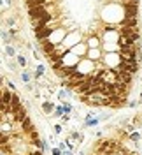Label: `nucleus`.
<instances>
[{
    "label": "nucleus",
    "instance_id": "f257e3e1",
    "mask_svg": "<svg viewBox=\"0 0 142 155\" xmlns=\"http://www.w3.org/2000/svg\"><path fill=\"white\" fill-rule=\"evenodd\" d=\"M104 62L109 69H116L121 64V55H119V53H107L104 57Z\"/></svg>",
    "mask_w": 142,
    "mask_h": 155
},
{
    "label": "nucleus",
    "instance_id": "f03ea898",
    "mask_svg": "<svg viewBox=\"0 0 142 155\" xmlns=\"http://www.w3.org/2000/svg\"><path fill=\"white\" fill-rule=\"evenodd\" d=\"M76 69L81 72V74H84V76H88L91 71H95L93 69V60H90V58H84V60H81V62H77Z\"/></svg>",
    "mask_w": 142,
    "mask_h": 155
},
{
    "label": "nucleus",
    "instance_id": "7ed1b4c3",
    "mask_svg": "<svg viewBox=\"0 0 142 155\" xmlns=\"http://www.w3.org/2000/svg\"><path fill=\"white\" fill-rule=\"evenodd\" d=\"M53 32H55V28H51V25H47V27H42V28L35 30V37H37L39 41H44V39L51 37Z\"/></svg>",
    "mask_w": 142,
    "mask_h": 155
},
{
    "label": "nucleus",
    "instance_id": "20e7f679",
    "mask_svg": "<svg viewBox=\"0 0 142 155\" xmlns=\"http://www.w3.org/2000/svg\"><path fill=\"white\" fill-rule=\"evenodd\" d=\"M46 5H37V7H32V9H28V16L30 19H40L44 14H46Z\"/></svg>",
    "mask_w": 142,
    "mask_h": 155
},
{
    "label": "nucleus",
    "instance_id": "39448f33",
    "mask_svg": "<svg viewBox=\"0 0 142 155\" xmlns=\"http://www.w3.org/2000/svg\"><path fill=\"white\" fill-rule=\"evenodd\" d=\"M70 51H72V53H74V55H77V53H79V55H88V51H90V48H88V44H76V46H74V48H70Z\"/></svg>",
    "mask_w": 142,
    "mask_h": 155
},
{
    "label": "nucleus",
    "instance_id": "423d86ee",
    "mask_svg": "<svg viewBox=\"0 0 142 155\" xmlns=\"http://www.w3.org/2000/svg\"><path fill=\"white\" fill-rule=\"evenodd\" d=\"M21 107H23V104H21L19 97L14 94V95H12V101H11V109H12V115H16V113H18Z\"/></svg>",
    "mask_w": 142,
    "mask_h": 155
},
{
    "label": "nucleus",
    "instance_id": "0eeeda50",
    "mask_svg": "<svg viewBox=\"0 0 142 155\" xmlns=\"http://www.w3.org/2000/svg\"><path fill=\"white\" fill-rule=\"evenodd\" d=\"M19 129H21V132H27V134H30V132H32V130H33V125H32V120H30L28 116H27V118H25V120H23V122H21V124H19Z\"/></svg>",
    "mask_w": 142,
    "mask_h": 155
},
{
    "label": "nucleus",
    "instance_id": "6e6552de",
    "mask_svg": "<svg viewBox=\"0 0 142 155\" xmlns=\"http://www.w3.org/2000/svg\"><path fill=\"white\" fill-rule=\"evenodd\" d=\"M12 95H14V94H11L9 90L4 87V88H2V104H11V101H12Z\"/></svg>",
    "mask_w": 142,
    "mask_h": 155
},
{
    "label": "nucleus",
    "instance_id": "1a4fd4ad",
    "mask_svg": "<svg viewBox=\"0 0 142 155\" xmlns=\"http://www.w3.org/2000/svg\"><path fill=\"white\" fill-rule=\"evenodd\" d=\"M86 58H90V60H93V62H95V60H98V58H100V49H98V48H90Z\"/></svg>",
    "mask_w": 142,
    "mask_h": 155
},
{
    "label": "nucleus",
    "instance_id": "9d476101",
    "mask_svg": "<svg viewBox=\"0 0 142 155\" xmlns=\"http://www.w3.org/2000/svg\"><path fill=\"white\" fill-rule=\"evenodd\" d=\"M27 116H28V115H27V109H25V107H21V109H19L18 113L14 115V120H16L18 124H21V122H23V120H25Z\"/></svg>",
    "mask_w": 142,
    "mask_h": 155
},
{
    "label": "nucleus",
    "instance_id": "9b49d317",
    "mask_svg": "<svg viewBox=\"0 0 142 155\" xmlns=\"http://www.w3.org/2000/svg\"><path fill=\"white\" fill-rule=\"evenodd\" d=\"M86 44H88V48H98V46H100V41H98L96 35H91V37L88 39Z\"/></svg>",
    "mask_w": 142,
    "mask_h": 155
},
{
    "label": "nucleus",
    "instance_id": "f8f14e48",
    "mask_svg": "<svg viewBox=\"0 0 142 155\" xmlns=\"http://www.w3.org/2000/svg\"><path fill=\"white\" fill-rule=\"evenodd\" d=\"M5 55H7V57H16V51H14V48H12V46H11V44H7V46H5Z\"/></svg>",
    "mask_w": 142,
    "mask_h": 155
},
{
    "label": "nucleus",
    "instance_id": "ddd939ff",
    "mask_svg": "<svg viewBox=\"0 0 142 155\" xmlns=\"http://www.w3.org/2000/svg\"><path fill=\"white\" fill-rule=\"evenodd\" d=\"M42 74H44V65H37V69L33 71V76H35V79H37V78H40Z\"/></svg>",
    "mask_w": 142,
    "mask_h": 155
},
{
    "label": "nucleus",
    "instance_id": "4468645a",
    "mask_svg": "<svg viewBox=\"0 0 142 155\" xmlns=\"http://www.w3.org/2000/svg\"><path fill=\"white\" fill-rule=\"evenodd\" d=\"M2 153H4V155H14V153H12V148L7 146V145H2Z\"/></svg>",
    "mask_w": 142,
    "mask_h": 155
},
{
    "label": "nucleus",
    "instance_id": "2eb2a0df",
    "mask_svg": "<svg viewBox=\"0 0 142 155\" xmlns=\"http://www.w3.org/2000/svg\"><path fill=\"white\" fill-rule=\"evenodd\" d=\"M16 60H18V64L21 65V67H25V65H27V58L23 57V55H16Z\"/></svg>",
    "mask_w": 142,
    "mask_h": 155
},
{
    "label": "nucleus",
    "instance_id": "dca6fc26",
    "mask_svg": "<svg viewBox=\"0 0 142 155\" xmlns=\"http://www.w3.org/2000/svg\"><path fill=\"white\" fill-rule=\"evenodd\" d=\"M42 109H44L46 113H51V111H53V104H51V102H44V104H42Z\"/></svg>",
    "mask_w": 142,
    "mask_h": 155
},
{
    "label": "nucleus",
    "instance_id": "f3484780",
    "mask_svg": "<svg viewBox=\"0 0 142 155\" xmlns=\"http://www.w3.org/2000/svg\"><path fill=\"white\" fill-rule=\"evenodd\" d=\"M2 39H4V44H5V46H7V44H11V37L7 35V32H5V30L2 32Z\"/></svg>",
    "mask_w": 142,
    "mask_h": 155
},
{
    "label": "nucleus",
    "instance_id": "a211bd4d",
    "mask_svg": "<svg viewBox=\"0 0 142 155\" xmlns=\"http://www.w3.org/2000/svg\"><path fill=\"white\" fill-rule=\"evenodd\" d=\"M21 81H25V83H30V74L27 71H23L21 72Z\"/></svg>",
    "mask_w": 142,
    "mask_h": 155
},
{
    "label": "nucleus",
    "instance_id": "6ab92c4d",
    "mask_svg": "<svg viewBox=\"0 0 142 155\" xmlns=\"http://www.w3.org/2000/svg\"><path fill=\"white\" fill-rule=\"evenodd\" d=\"M63 115H65V113H63V106H58L56 111H55V116H56V118H60V116H63Z\"/></svg>",
    "mask_w": 142,
    "mask_h": 155
},
{
    "label": "nucleus",
    "instance_id": "aec40b11",
    "mask_svg": "<svg viewBox=\"0 0 142 155\" xmlns=\"http://www.w3.org/2000/svg\"><path fill=\"white\" fill-rule=\"evenodd\" d=\"M139 139H140V136L137 134V132H132V134H130V141H133V143H137Z\"/></svg>",
    "mask_w": 142,
    "mask_h": 155
},
{
    "label": "nucleus",
    "instance_id": "412c9836",
    "mask_svg": "<svg viewBox=\"0 0 142 155\" xmlns=\"http://www.w3.org/2000/svg\"><path fill=\"white\" fill-rule=\"evenodd\" d=\"M51 152H53V155H63V150H62L60 146H58V148H53Z\"/></svg>",
    "mask_w": 142,
    "mask_h": 155
},
{
    "label": "nucleus",
    "instance_id": "4be33fe9",
    "mask_svg": "<svg viewBox=\"0 0 142 155\" xmlns=\"http://www.w3.org/2000/svg\"><path fill=\"white\" fill-rule=\"evenodd\" d=\"M70 111H72V106H70V104H63V113H65V115H68Z\"/></svg>",
    "mask_w": 142,
    "mask_h": 155
},
{
    "label": "nucleus",
    "instance_id": "5701e85b",
    "mask_svg": "<svg viewBox=\"0 0 142 155\" xmlns=\"http://www.w3.org/2000/svg\"><path fill=\"white\" fill-rule=\"evenodd\" d=\"M28 155H44V150H39L37 148V150H32Z\"/></svg>",
    "mask_w": 142,
    "mask_h": 155
},
{
    "label": "nucleus",
    "instance_id": "b1692460",
    "mask_svg": "<svg viewBox=\"0 0 142 155\" xmlns=\"http://www.w3.org/2000/svg\"><path fill=\"white\" fill-rule=\"evenodd\" d=\"M14 23H16V21H14V18H9V19H7V25H9V27H12Z\"/></svg>",
    "mask_w": 142,
    "mask_h": 155
},
{
    "label": "nucleus",
    "instance_id": "393cba45",
    "mask_svg": "<svg viewBox=\"0 0 142 155\" xmlns=\"http://www.w3.org/2000/svg\"><path fill=\"white\" fill-rule=\"evenodd\" d=\"M55 130H56L58 134H60V132H62V125H55Z\"/></svg>",
    "mask_w": 142,
    "mask_h": 155
},
{
    "label": "nucleus",
    "instance_id": "a878e982",
    "mask_svg": "<svg viewBox=\"0 0 142 155\" xmlns=\"http://www.w3.org/2000/svg\"><path fill=\"white\" fill-rule=\"evenodd\" d=\"M128 106H130V107H135V106H137V102H135V101H132V102H128Z\"/></svg>",
    "mask_w": 142,
    "mask_h": 155
},
{
    "label": "nucleus",
    "instance_id": "bb28decb",
    "mask_svg": "<svg viewBox=\"0 0 142 155\" xmlns=\"http://www.w3.org/2000/svg\"><path fill=\"white\" fill-rule=\"evenodd\" d=\"M63 155H72V152H68V150H63Z\"/></svg>",
    "mask_w": 142,
    "mask_h": 155
}]
</instances>
